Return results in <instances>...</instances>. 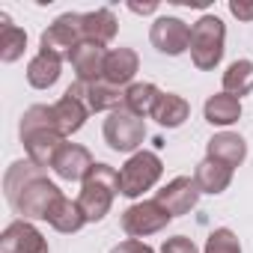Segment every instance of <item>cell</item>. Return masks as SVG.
<instances>
[{
	"instance_id": "cell-22",
	"label": "cell",
	"mask_w": 253,
	"mask_h": 253,
	"mask_svg": "<svg viewBox=\"0 0 253 253\" xmlns=\"http://www.w3.org/2000/svg\"><path fill=\"white\" fill-rule=\"evenodd\" d=\"M188 116H191V104L179 92H161V98L152 110V119L161 128H179V125H185Z\"/></svg>"
},
{
	"instance_id": "cell-1",
	"label": "cell",
	"mask_w": 253,
	"mask_h": 253,
	"mask_svg": "<svg viewBox=\"0 0 253 253\" xmlns=\"http://www.w3.org/2000/svg\"><path fill=\"white\" fill-rule=\"evenodd\" d=\"M3 194H6V203L12 206V211L21 220H45L48 206L63 191L57 188V182L48 179L45 167L24 158V161L9 164V170L3 176Z\"/></svg>"
},
{
	"instance_id": "cell-15",
	"label": "cell",
	"mask_w": 253,
	"mask_h": 253,
	"mask_svg": "<svg viewBox=\"0 0 253 253\" xmlns=\"http://www.w3.org/2000/svg\"><path fill=\"white\" fill-rule=\"evenodd\" d=\"M137 72H140V57L134 48H110L107 60H104L101 81H107L113 86H131Z\"/></svg>"
},
{
	"instance_id": "cell-10",
	"label": "cell",
	"mask_w": 253,
	"mask_h": 253,
	"mask_svg": "<svg viewBox=\"0 0 253 253\" xmlns=\"http://www.w3.org/2000/svg\"><path fill=\"white\" fill-rule=\"evenodd\" d=\"M51 110H54V125H57V131L63 137L78 134L86 125V116H89V107H86V101H84V95L78 92L75 84L51 104Z\"/></svg>"
},
{
	"instance_id": "cell-13",
	"label": "cell",
	"mask_w": 253,
	"mask_h": 253,
	"mask_svg": "<svg viewBox=\"0 0 253 253\" xmlns=\"http://www.w3.org/2000/svg\"><path fill=\"white\" fill-rule=\"evenodd\" d=\"M92 167H95L92 152L86 146H81V143H63V149L57 152V158L51 164V170L63 182H84Z\"/></svg>"
},
{
	"instance_id": "cell-21",
	"label": "cell",
	"mask_w": 253,
	"mask_h": 253,
	"mask_svg": "<svg viewBox=\"0 0 253 253\" xmlns=\"http://www.w3.org/2000/svg\"><path fill=\"white\" fill-rule=\"evenodd\" d=\"M63 75V60L51 51H39L30 63H27V84L33 89H51Z\"/></svg>"
},
{
	"instance_id": "cell-25",
	"label": "cell",
	"mask_w": 253,
	"mask_h": 253,
	"mask_svg": "<svg viewBox=\"0 0 253 253\" xmlns=\"http://www.w3.org/2000/svg\"><path fill=\"white\" fill-rule=\"evenodd\" d=\"M0 21H3V27H0V60L3 63H15L24 57V48H27V33L12 24L6 15H0Z\"/></svg>"
},
{
	"instance_id": "cell-18",
	"label": "cell",
	"mask_w": 253,
	"mask_h": 253,
	"mask_svg": "<svg viewBox=\"0 0 253 253\" xmlns=\"http://www.w3.org/2000/svg\"><path fill=\"white\" fill-rule=\"evenodd\" d=\"M116 30H119V21H116L113 9L101 6V9L84 12V42H95V45L107 48L116 39Z\"/></svg>"
},
{
	"instance_id": "cell-2",
	"label": "cell",
	"mask_w": 253,
	"mask_h": 253,
	"mask_svg": "<svg viewBox=\"0 0 253 253\" xmlns=\"http://www.w3.org/2000/svg\"><path fill=\"white\" fill-rule=\"evenodd\" d=\"M18 137H21V146H24V155L39 164V167H51L57 152L63 149L66 137L57 131L54 125V110L51 104H33L24 110L21 116V125H18Z\"/></svg>"
},
{
	"instance_id": "cell-30",
	"label": "cell",
	"mask_w": 253,
	"mask_h": 253,
	"mask_svg": "<svg viewBox=\"0 0 253 253\" xmlns=\"http://www.w3.org/2000/svg\"><path fill=\"white\" fill-rule=\"evenodd\" d=\"M229 12L238 21H253V3H244V0H229Z\"/></svg>"
},
{
	"instance_id": "cell-11",
	"label": "cell",
	"mask_w": 253,
	"mask_h": 253,
	"mask_svg": "<svg viewBox=\"0 0 253 253\" xmlns=\"http://www.w3.org/2000/svg\"><path fill=\"white\" fill-rule=\"evenodd\" d=\"M200 185H197V179L194 176H176V179H170L161 191H158V203L173 214V217H182V214H188V211H194L197 209V203H200Z\"/></svg>"
},
{
	"instance_id": "cell-3",
	"label": "cell",
	"mask_w": 253,
	"mask_h": 253,
	"mask_svg": "<svg viewBox=\"0 0 253 253\" xmlns=\"http://www.w3.org/2000/svg\"><path fill=\"white\" fill-rule=\"evenodd\" d=\"M116 194H119V170L104 164V161H95L89 176L81 182V194H78V206L84 211V220L86 223L104 220Z\"/></svg>"
},
{
	"instance_id": "cell-23",
	"label": "cell",
	"mask_w": 253,
	"mask_h": 253,
	"mask_svg": "<svg viewBox=\"0 0 253 253\" xmlns=\"http://www.w3.org/2000/svg\"><path fill=\"white\" fill-rule=\"evenodd\" d=\"M194 179H197V185H200L203 194L217 197V194H223V191L232 185V170H229L226 164H220V161L203 158V161L197 164V170H194Z\"/></svg>"
},
{
	"instance_id": "cell-24",
	"label": "cell",
	"mask_w": 253,
	"mask_h": 253,
	"mask_svg": "<svg viewBox=\"0 0 253 253\" xmlns=\"http://www.w3.org/2000/svg\"><path fill=\"white\" fill-rule=\"evenodd\" d=\"M158 98H161V89L155 84H149V81H134L131 86H125V107L131 113H137L140 119L152 116Z\"/></svg>"
},
{
	"instance_id": "cell-16",
	"label": "cell",
	"mask_w": 253,
	"mask_h": 253,
	"mask_svg": "<svg viewBox=\"0 0 253 253\" xmlns=\"http://www.w3.org/2000/svg\"><path fill=\"white\" fill-rule=\"evenodd\" d=\"M206 158L226 164L229 170L241 167L247 158V140L238 131H217L209 143H206Z\"/></svg>"
},
{
	"instance_id": "cell-28",
	"label": "cell",
	"mask_w": 253,
	"mask_h": 253,
	"mask_svg": "<svg viewBox=\"0 0 253 253\" xmlns=\"http://www.w3.org/2000/svg\"><path fill=\"white\" fill-rule=\"evenodd\" d=\"M161 253H203V250L197 247L194 238H188V235H173V238H167V241L161 244Z\"/></svg>"
},
{
	"instance_id": "cell-19",
	"label": "cell",
	"mask_w": 253,
	"mask_h": 253,
	"mask_svg": "<svg viewBox=\"0 0 253 253\" xmlns=\"http://www.w3.org/2000/svg\"><path fill=\"white\" fill-rule=\"evenodd\" d=\"M203 116L209 125H217V128H229L241 119V98L229 95V92H214L206 98L203 104Z\"/></svg>"
},
{
	"instance_id": "cell-6",
	"label": "cell",
	"mask_w": 253,
	"mask_h": 253,
	"mask_svg": "<svg viewBox=\"0 0 253 253\" xmlns=\"http://www.w3.org/2000/svg\"><path fill=\"white\" fill-rule=\"evenodd\" d=\"M101 134H104V143L113 152L134 155V152H140V146L146 140V119H140L137 113H131L128 107L122 104L119 110L107 113Z\"/></svg>"
},
{
	"instance_id": "cell-14",
	"label": "cell",
	"mask_w": 253,
	"mask_h": 253,
	"mask_svg": "<svg viewBox=\"0 0 253 253\" xmlns=\"http://www.w3.org/2000/svg\"><path fill=\"white\" fill-rule=\"evenodd\" d=\"M104 60H107V48H101V45H95V42H81V45L72 51V57H69L78 84H95V81H101V75H104Z\"/></svg>"
},
{
	"instance_id": "cell-29",
	"label": "cell",
	"mask_w": 253,
	"mask_h": 253,
	"mask_svg": "<svg viewBox=\"0 0 253 253\" xmlns=\"http://www.w3.org/2000/svg\"><path fill=\"white\" fill-rule=\"evenodd\" d=\"M110 253H155L146 241H140V238H128V241H122V244H116Z\"/></svg>"
},
{
	"instance_id": "cell-27",
	"label": "cell",
	"mask_w": 253,
	"mask_h": 253,
	"mask_svg": "<svg viewBox=\"0 0 253 253\" xmlns=\"http://www.w3.org/2000/svg\"><path fill=\"white\" fill-rule=\"evenodd\" d=\"M203 253H241V241H238V235H235L229 226H217V229L206 238Z\"/></svg>"
},
{
	"instance_id": "cell-7",
	"label": "cell",
	"mask_w": 253,
	"mask_h": 253,
	"mask_svg": "<svg viewBox=\"0 0 253 253\" xmlns=\"http://www.w3.org/2000/svg\"><path fill=\"white\" fill-rule=\"evenodd\" d=\"M170 220H173V214H170L158 200H137V203H131L128 209H125L122 217H119L122 232H125V235H131V238L155 235V232L167 229Z\"/></svg>"
},
{
	"instance_id": "cell-26",
	"label": "cell",
	"mask_w": 253,
	"mask_h": 253,
	"mask_svg": "<svg viewBox=\"0 0 253 253\" xmlns=\"http://www.w3.org/2000/svg\"><path fill=\"white\" fill-rule=\"evenodd\" d=\"M220 84H223V92H229V95H235V98L247 95V92L253 89V63H250V60H232V63L226 66Z\"/></svg>"
},
{
	"instance_id": "cell-31",
	"label": "cell",
	"mask_w": 253,
	"mask_h": 253,
	"mask_svg": "<svg viewBox=\"0 0 253 253\" xmlns=\"http://www.w3.org/2000/svg\"><path fill=\"white\" fill-rule=\"evenodd\" d=\"M128 9L134 15H152V12H158V3H128Z\"/></svg>"
},
{
	"instance_id": "cell-20",
	"label": "cell",
	"mask_w": 253,
	"mask_h": 253,
	"mask_svg": "<svg viewBox=\"0 0 253 253\" xmlns=\"http://www.w3.org/2000/svg\"><path fill=\"white\" fill-rule=\"evenodd\" d=\"M45 220H48L57 232H63V235H72V232H78V229L86 223V220H84V211H81V206H78V200H69L66 194H60V197L48 206Z\"/></svg>"
},
{
	"instance_id": "cell-17",
	"label": "cell",
	"mask_w": 253,
	"mask_h": 253,
	"mask_svg": "<svg viewBox=\"0 0 253 253\" xmlns=\"http://www.w3.org/2000/svg\"><path fill=\"white\" fill-rule=\"evenodd\" d=\"M78 92L84 95L89 113H113L125 104V89L113 86L107 81H95V84H75Z\"/></svg>"
},
{
	"instance_id": "cell-8",
	"label": "cell",
	"mask_w": 253,
	"mask_h": 253,
	"mask_svg": "<svg viewBox=\"0 0 253 253\" xmlns=\"http://www.w3.org/2000/svg\"><path fill=\"white\" fill-rule=\"evenodd\" d=\"M84 42V12H63L48 24V30L39 39V51H51L60 60H69L72 51Z\"/></svg>"
},
{
	"instance_id": "cell-12",
	"label": "cell",
	"mask_w": 253,
	"mask_h": 253,
	"mask_svg": "<svg viewBox=\"0 0 253 253\" xmlns=\"http://www.w3.org/2000/svg\"><path fill=\"white\" fill-rule=\"evenodd\" d=\"M0 250L3 253H51L48 238L30 220H21V217H15L0 232Z\"/></svg>"
},
{
	"instance_id": "cell-4",
	"label": "cell",
	"mask_w": 253,
	"mask_h": 253,
	"mask_svg": "<svg viewBox=\"0 0 253 253\" xmlns=\"http://www.w3.org/2000/svg\"><path fill=\"white\" fill-rule=\"evenodd\" d=\"M226 45V24L217 15H203L191 24V63L200 72H214L223 60Z\"/></svg>"
},
{
	"instance_id": "cell-5",
	"label": "cell",
	"mask_w": 253,
	"mask_h": 253,
	"mask_svg": "<svg viewBox=\"0 0 253 253\" xmlns=\"http://www.w3.org/2000/svg\"><path fill=\"white\" fill-rule=\"evenodd\" d=\"M161 176H164V164H161L158 152L140 149V152L128 155V161L119 167V194L128 200H137L146 191H152L161 182Z\"/></svg>"
},
{
	"instance_id": "cell-9",
	"label": "cell",
	"mask_w": 253,
	"mask_h": 253,
	"mask_svg": "<svg viewBox=\"0 0 253 253\" xmlns=\"http://www.w3.org/2000/svg\"><path fill=\"white\" fill-rule=\"evenodd\" d=\"M149 42L158 54L179 57L191 48V24L179 15H158L149 27Z\"/></svg>"
}]
</instances>
